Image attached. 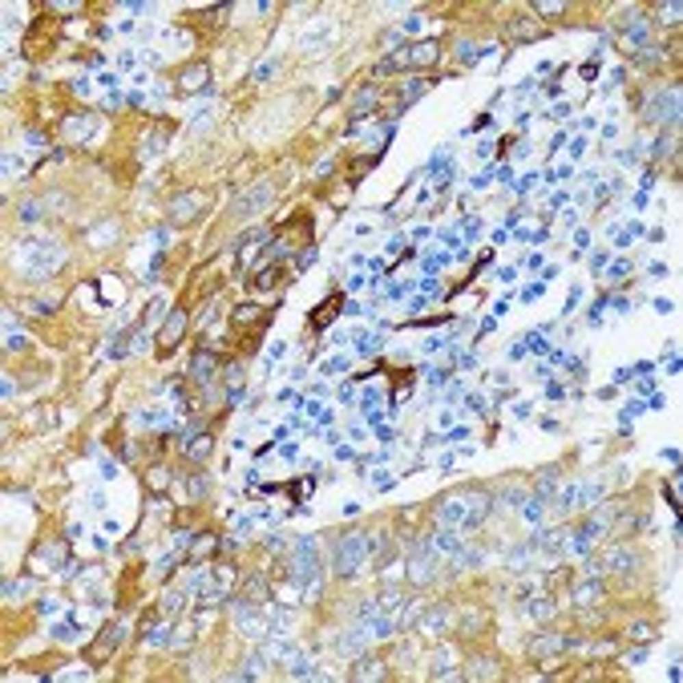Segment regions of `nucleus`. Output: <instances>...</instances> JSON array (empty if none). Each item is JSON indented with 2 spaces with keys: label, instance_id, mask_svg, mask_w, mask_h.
<instances>
[{
  "label": "nucleus",
  "instance_id": "f257e3e1",
  "mask_svg": "<svg viewBox=\"0 0 683 683\" xmlns=\"http://www.w3.org/2000/svg\"><path fill=\"white\" fill-rule=\"evenodd\" d=\"M16 267L25 271V275H33V279H49L61 263H65V251L53 243V239H41V235H33V239H21L16 243Z\"/></svg>",
  "mask_w": 683,
  "mask_h": 683
},
{
  "label": "nucleus",
  "instance_id": "f03ea898",
  "mask_svg": "<svg viewBox=\"0 0 683 683\" xmlns=\"http://www.w3.org/2000/svg\"><path fill=\"white\" fill-rule=\"evenodd\" d=\"M437 57H441V37H425V41H413V44H404L400 53L385 57L376 65V73L385 77V73H396V69H428Z\"/></svg>",
  "mask_w": 683,
  "mask_h": 683
},
{
  "label": "nucleus",
  "instance_id": "7ed1b4c3",
  "mask_svg": "<svg viewBox=\"0 0 683 683\" xmlns=\"http://www.w3.org/2000/svg\"><path fill=\"white\" fill-rule=\"evenodd\" d=\"M287 578L296 582L299 595H315L320 591V562H315V538H303L296 546V558H292V570Z\"/></svg>",
  "mask_w": 683,
  "mask_h": 683
},
{
  "label": "nucleus",
  "instance_id": "20e7f679",
  "mask_svg": "<svg viewBox=\"0 0 683 683\" xmlns=\"http://www.w3.org/2000/svg\"><path fill=\"white\" fill-rule=\"evenodd\" d=\"M364 558H368V534H344L332 546V570L340 578H352V574H360Z\"/></svg>",
  "mask_w": 683,
  "mask_h": 683
},
{
  "label": "nucleus",
  "instance_id": "39448f33",
  "mask_svg": "<svg viewBox=\"0 0 683 683\" xmlns=\"http://www.w3.org/2000/svg\"><path fill=\"white\" fill-rule=\"evenodd\" d=\"M409 582H417V587H425V582H433L437 578V554L428 550V546H413L409 550Z\"/></svg>",
  "mask_w": 683,
  "mask_h": 683
},
{
  "label": "nucleus",
  "instance_id": "423d86ee",
  "mask_svg": "<svg viewBox=\"0 0 683 683\" xmlns=\"http://www.w3.org/2000/svg\"><path fill=\"white\" fill-rule=\"evenodd\" d=\"M122 643H126V627H122V623L101 627V639L89 647V663H109V655H114Z\"/></svg>",
  "mask_w": 683,
  "mask_h": 683
},
{
  "label": "nucleus",
  "instance_id": "0eeeda50",
  "mask_svg": "<svg viewBox=\"0 0 683 683\" xmlns=\"http://www.w3.org/2000/svg\"><path fill=\"white\" fill-rule=\"evenodd\" d=\"M437 521L441 526H465L469 521V493H449L441 506H437Z\"/></svg>",
  "mask_w": 683,
  "mask_h": 683
},
{
  "label": "nucleus",
  "instance_id": "6e6552de",
  "mask_svg": "<svg viewBox=\"0 0 683 683\" xmlns=\"http://www.w3.org/2000/svg\"><path fill=\"white\" fill-rule=\"evenodd\" d=\"M271 198H275V182H255V190L239 203V211H235V214H239V218H255V214L263 211Z\"/></svg>",
  "mask_w": 683,
  "mask_h": 683
},
{
  "label": "nucleus",
  "instance_id": "1a4fd4ad",
  "mask_svg": "<svg viewBox=\"0 0 683 683\" xmlns=\"http://www.w3.org/2000/svg\"><path fill=\"white\" fill-rule=\"evenodd\" d=\"M506 37H510L513 44H526V41L546 37V29H542L538 21H530V16H510V21H506Z\"/></svg>",
  "mask_w": 683,
  "mask_h": 683
},
{
  "label": "nucleus",
  "instance_id": "9d476101",
  "mask_svg": "<svg viewBox=\"0 0 683 683\" xmlns=\"http://www.w3.org/2000/svg\"><path fill=\"white\" fill-rule=\"evenodd\" d=\"M651 122H667V126L680 122V89H667V93L655 97V105H651Z\"/></svg>",
  "mask_w": 683,
  "mask_h": 683
},
{
  "label": "nucleus",
  "instance_id": "9b49d317",
  "mask_svg": "<svg viewBox=\"0 0 683 683\" xmlns=\"http://www.w3.org/2000/svg\"><path fill=\"white\" fill-rule=\"evenodd\" d=\"M602 566H606V570H615V574H635V570H639V554H635V550H627V546H615L610 554L602 558Z\"/></svg>",
  "mask_w": 683,
  "mask_h": 683
},
{
  "label": "nucleus",
  "instance_id": "f8f14e48",
  "mask_svg": "<svg viewBox=\"0 0 683 683\" xmlns=\"http://www.w3.org/2000/svg\"><path fill=\"white\" fill-rule=\"evenodd\" d=\"M368 643H372V635H368V627L360 623V627H352V631L336 635V651H340V655H356V651H364Z\"/></svg>",
  "mask_w": 683,
  "mask_h": 683
},
{
  "label": "nucleus",
  "instance_id": "ddd939ff",
  "mask_svg": "<svg viewBox=\"0 0 683 683\" xmlns=\"http://www.w3.org/2000/svg\"><path fill=\"white\" fill-rule=\"evenodd\" d=\"M619 33H623V41H627V44H639V49H643V44H647V33H651V25H647V16H643V12H631V16L623 21V29H619Z\"/></svg>",
  "mask_w": 683,
  "mask_h": 683
},
{
  "label": "nucleus",
  "instance_id": "4468645a",
  "mask_svg": "<svg viewBox=\"0 0 683 683\" xmlns=\"http://www.w3.org/2000/svg\"><path fill=\"white\" fill-rule=\"evenodd\" d=\"M182 332H186V311H182V307H178V311H170V320H166V328H162V332H158V348H162V352H170L174 344H178V336H182Z\"/></svg>",
  "mask_w": 683,
  "mask_h": 683
},
{
  "label": "nucleus",
  "instance_id": "2eb2a0df",
  "mask_svg": "<svg viewBox=\"0 0 683 683\" xmlns=\"http://www.w3.org/2000/svg\"><path fill=\"white\" fill-rule=\"evenodd\" d=\"M425 89H428V81H421V77H413V81H404V86L396 89V97H392V118H396V114H400V109H404V105H413V101H417V97H421V93H425Z\"/></svg>",
  "mask_w": 683,
  "mask_h": 683
},
{
  "label": "nucleus",
  "instance_id": "dca6fc26",
  "mask_svg": "<svg viewBox=\"0 0 683 683\" xmlns=\"http://www.w3.org/2000/svg\"><path fill=\"white\" fill-rule=\"evenodd\" d=\"M190 381H194L198 388H207V385L214 381V356L207 352V348L194 356V364H190Z\"/></svg>",
  "mask_w": 683,
  "mask_h": 683
},
{
  "label": "nucleus",
  "instance_id": "f3484780",
  "mask_svg": "<svg viewBox=\"0 0 683 683\" xmlns=\"http://www.w3.org/2000/svg\"><path fill=\"white\" fill-rule=\"evenodd\" d=\"M340 307H344V296H328L315 311H311V328H328V324L340 315Z\"/></svg>",
  "mask_w": 683,
  "mask_h": 683
},
{
  "label": "nucleus",
  "instance_id": "a211bd4d",
  "mask_svg": "<svg viewBox=\"0 0 683 683\" xmlns=\"http://www.w3.org/2000/svg\"><path fill=\"white\" fill-rule=\"evenodd\" d=\"M428 550H433V554H457V550H461V538H457V530H453V526H445L441 534H433Z\"/></svg>",
  "mask_w": 683,
  "mask_h": 683
},
{
  "label": "nucleus",
  "instance_id": "6ab92c4d",
  "mask_svg": "<svg viewBox=\"0 0 683 683\" xmlns=\"http://www.w3.org/2000/svg\"><path fill=\"white\" fill-rule=\"evenodd\" d=\"M207 73H211V65H207V61H194V65H186V69L178 73V86H182V89L207 86Z\"/></svg>",
  "mask_w": 683,
  "mask_h": 683
},
{
  "label": "nucleus",
  "instance_id": "aec40b11",
  "mask_svg": "<svg viewBox=\"0 0 683 683\" xmlns=\"http://www.w3.org/2000/svg\"><path fill=\"white\" fill-rule=\"evenodd\" d=\"M203 207V194H182V198H174V207H170V218L174 222H182V218H194V211Z\"/></svg>",
  "mask_w": 683,
  "mask_h": 683
},
{
  "label": "nucleus",
  "instance_id": "412c9836",
  "mask_svg": "<svg viewBox=\"0 0 683 683\" xmlns=\"http://www.w3.org/2000/svg\"><path fill=\"white\" fill-rule=\"evenodd\" d=\"M348 675H352V680H385L388 671H385V663H381V659H360Z\"/></svg>",
  "mask_w": 683,
  "mask_h": 683
},
{
  "label": "nucleus",
  "instance_id": "4be33fe9",
  "mask_svg": "<svg viewBox=\"0 0 683 683\" xmlns=\"http://www.w3.org/2000/svg\"><path fill=\"white\" fill-rule=\"evenodd\" d=\"M602 598V582H598L595 574H587V582L574 591V602H582V606H591V602H598Z\"/></svg>",
  "mask_w": 683,
  "mask_h": 683
},
{
  "label": "nucleus",
  "instance_id": "5701e85b",
  "mask_svg": "<svg viewBox=\"0 0 683 683\" xmlns=\"http://www.w3.org/2000/svg\"><path fill=\"white\" fill-rule=\"evenodd\" d=\"M376 101H381V89H376V86H368L364 93H360V97H356V105H352V122H360V118H364V114H368V109H372Z\"/></svg>",
  "mask_w": 683,
  "mask_h": 683
},
{
  "label": "nucleus",
  "instance_id": "b1692460",
  "mask_svg": "<svg viewBox=\"0 0 683 683\" xmlns=\"http://www.w3.org/2000/svg\"><path fill=\"white\" fill-rule=\"evenodd\" d=\"M166 138H170V129L158 126L154 133H150V138H146V146H142V158H146V162H150V158H158V154H162V146H166Z\"/></svg>",
  "mask_w": 683,
  "mask_h": 683
},
{
  "label": "nucleus",
  "instance_id": "393cba45",
  "mask_svg": "<svg viewBox=\"0 0 683 683\" xmlns=\"http://www.w3.org/2000/svg\"><path fill=\"white\" fill-rule=\"evenodd\" d=\"M49 37H53V21H41V25L25 37V53H41V44L49 41Z\"/></svg>",
  "mask_w": 683,
  "mask_h": 683
},
{
  "label": "nucleus",
  "instance_id": "a878e982",
  "mask_svg": "<svg viewBox=\"0 0 683 683\" xmlns=\"http://www.w3.org/2000/svg\"><path fill=\"white\" fill-rule=\"evenodd\" d=\"M554 510H558V513H570V510H578V485H562V489H558V498H554Z\"/></svg>",
  "mask_w": 683,
  "mask_h": 683
},
{
  "label": "nucleus",
  "instance_id": "bb28decb",
  "mask_svg": "<svg viewBox=\"0 0 683 683\" xmlns=\"http://www.w3.org/2000/svg\"><path fill=\"white\" fill-rule=\"evenodd\" d=\"M211 449H214V441L203 433V437H194V445H186V457H190V461H207Z\"/></svg>",
  "mask_w": 683,
  "mask_h": 683
},
{
  "label": "nucleus",
  "instance_id": "cd10ccee",
  "mask_svg": "<svg viewBox=\"0 0 683 683\" xmlns=\"http://www.w3.org/2000/svg\"><path fill=\"white\" fill-rule=\"evenodd\" d=\"M65 133H69L73 142L89 138V133H93V118H69V122H65Z\"/></svg>",
  "mask_w": 683,
  "mask_h": 683
},
{
  "label": "nucleus",
  "instance_id": "c85d7f7f",
  "mask_svg": "<svg viewBox=\"0 0 683 683\" xmlns=\"http://www.w3.org/2000/svg\"><path fill=\"white\" fill-rule=\"evenodd\" d=\"M542 513H546V498H526V510H521V517H526L530 526H538V521H542Z\"/></svg>",
  "mask_w": 683,
  "mask_h": 683
},
{
  "label": "nucleus",
  "instance_id": "c756f323",
  "mask_svg": "<svg viewBox=\"0 0 683 683\" xmlns=\"http://www.w3.org/2000/svg\"><path fill=\"white\" fill-rule=\"evenodd\" d=\"M25 307H33L37 315H53V311H57V296H37V299H25Z\"/></svg>",
  "mask_w": 683,
  "mask_h": 683
},
{
  "label": "nucleus",
  "instance_id": "7c9ffc66",
  "mask_svg": "<svg viewBox=\"0 0 683 683\" xmlns=\"http://www.w3.org/2000/svg\"><path fill=\"white\" fill-rule=\"evenodd\" d=\"M526 615H530V619H550V615H554V602H550V598H534V602L526 606Z\"/></svg>",
  "mask_w": 683,
  "mask_h": 683
},
{
  "label": "nucleus",
  "instance_id": "2f4dec72",
  "mask_svg": "<svg viewBox=\"0 0 683 683\" xmlns=\"http://www.w3.org/2000/svg\"><path fill=\"white\" fill-rule=\"evenodd\" d=\"M558 485V469L554 465H546L542 469V477H538V498H550V489Z\"/></svg>",
  "mask_w": 683,
  "mask_h": 683
},
{
  "label": "nucleus",
  "instance_id": "473e14b6",
  "mask_svg": "<svg viewBox=\"0 0 683 683\" xmlns=\"http://www.w3.org/2000/svg\"><path fill=\"white\" fill-rule=\"evenodd\" d=\"M469 675L473 680H493L498 667H493V659H477V663H469Z\"/></svg>",
  "mask_w": 683,
  "mask_h": 683
},
{
  "label": "nucleus",
  "instance_id": "72a5a7b5",
  "mask_svg": "<svg viewBox=\"0 0 683 683\" xmlns=\"http://www.w3.org/2000/svg\"><path fill=\"white\" fill-rule=\"evenodd\" d=\"M680 12H683L680 4H659V8H655V16H659L663 25H680Z\"/></svg>",
  "mask_w": 683,
  "mask_h": 683
},
{
  "label": "nucleus",
  "instance_id": "f704fd0d",
  "mask_svg": "<svg viewBox=\"0 0 683 683\" xmlns=\"http://www.w3.org/2000/svg\"><path fill=\"white\" fill-rule=\"evenodd\" d=\"M445 623H449V619H445V610H428L421 627H425V631H445Z\"/></svg>",
  "mask_w": 683,
  "mask_h": 683
},
{
  "label": "nucleus",
  "instance_id": "c9c22d12",
  "mask_svg": "<svg viewBox=\"0 0 683 683\" xmlns=\"http://www.w3.org/2000/svg\"><path fill=\"white\" fill-rule=\"evenodd\" d=\"M166 44H170V49H190V33H182V29H166Z\"/></svg>",
  "mask_w": 683,
  "mask_h": 683
},
{
  "label": "nucleus",
  "instance_id": "e433bc0d",
  "mask_svg": "<svg viewBox=\"0 0 683 683\" xmlns=\"http://www.w3.org/2000/svg\"><path fill=\"white\" fill-rule=\"evenodd\" d=\"M114 235H118V222H105V227H97V231H93L89 239H93V243L101 247V243H105V239H114Z\"/></svg>",
  "mask_w": 683,
  "mask_h": 683
},
{
  "label": "nucleus",
  "instance_id": "4c0bfd02",
  "mask_svg": "<svg viewBox=\"0 0 683 683\" xmlns=\"http://www.w3.org/2000/svg\"><path fill=\"white\" fill-rule=\"evenodd\" d=\"M631 639H639V643L655 639V627H651V623H635V627H631Z\"/></svg>",
  "mask_w": 683,
  "mask_h": 683
},
{
  "label": "nucleus",
  "instance_id": "58836bf2",
  "mask_svg": "<svg viewBox=\"0 0 683 683\" xmlns=\"http://www.w3.org/2000/svg\"><path fill=\"white\" fill-rule=\"evenodd\" d=\"M21 218H25V222H37V218H41V203H21Z\"/></svg>",
  "mask_w": 683,
  "mask_h": 683
},
{
  "label": "nucleus",
  "instance_id": "ea45409f",
  "mask_svg": "<svg viewBox=\"0 0 683 683\" xmlns=\"http://www.w3.org/2000/svg\"><path fill=\"white\" fill-rule=\"evenodd\" d=\"M16 170H25V162H21L16 154H4V178H12Z\"/></svg>",
  "mask_w": 683,
  "mask_h": 683
},
{
  "label": "nucleus",
  "instance_id": "a19ab883",
  "mask_svg": "<svg viewBox=\"0 0 683 683\" xmlns=\"http://www.w3.org/2000/svg\"><path fill=\"white\" fill-rule=\"evenodd\" d=\"M49 12L53 16H73V12H81V4H49Z\"/></svg>",
  "mask_w": 683,
  "mask_h": 683
},
{
  "label": "nucleus",
  "instance_id": "79ce46f5",
  "mask_svg": "<svg viewBox=\"0 0 683 683\" xmlns=\"http://www.w3.org/2000/svg\"><path fill=\"white\" fill-rule=\"evenodd\" d=\"M566 4H538V16H562Z\"/></svg>",
  "mask_w": 683,
  "mask_h": 683
},
{
  "label": "nucleus",
  "instance_id": "37998d69",
  "mask_svg": "<svg viewBox=\"0 0 683 683\" xmlns=\"http://www.w3.org/2000/svg\"><path fill=\"white\" fill-rule=\"evenodd\" d=\"M25 344H29V340H25V336H16V328H8V352H21Z\"/></svg>",
  "mask_w": 683,
  "mask_h": 683
},
{
  "label": "nucleus",
  "instance_id": "c03bdc74",
  "mask_svg": "<svg viewBox=\"0 0 683 683\" xmlns=\"http://www.w3.org/2000/svg\"><path fill=\"white\" fill-rule=\"evenodd\" d=\"M57 680H89V667H73V671H61Z\"/></svg>",
  "mask_w": 683,
  "mask_h": 683
},
{
  "label": "nucleus",
  "instance_id": "a18cd8bd",
  "mask_svg": "<svg viewBox=\"0 0 683 683\" xmlns=\"http://www.w3.org/2000/svg\"><path fill=\"white\" fill-rule=\"evenodd\" d=\"M344 368H348V356H336V360H328L324 372H344Z\"/></svg>",
  "mask_w": 683,
  "mask_h": 683
},
{
  "label": "nucleus",
  "instance_id": "49530a36",
  "mask_svg": "<svg viewBox=\"0 0 683 683\" xmlns=\"http://www.w3.org/2000/svg\"><path fill=\"white\" fill-rule=\"evenodd\" d=\"M101 477L114 481V477H118V465H114V461H101Z\"/></svg>",
  "mask_w": 683,
  "mask_h": 683
},
{
  "label": "nucleus",
  "instance_id": "de8ad7c7",
  "mask_svg": "<svg viewBox=\"0 0 683 683\" xmlns=\"http://www.w3.org/2000/svg\"><path fill=\"white\" fill-rule=\"evenodd\" d=\"M465 404H469V413H485V400H481V396H473V392H469V400H465Z\"/></svg>",
  "mask_w": 683,
  "mask_h": 683
},
{
  "label": "nucleus",
  "instance_id": "09e8293b",
  "mask_svg": "<svg viewBox=\"0 0 683 683\" xmlns=\"http://www.w3.org/2000/svg\"><path fill=\"white\" fill-rule=\"evenodd\" d=\"M667 498H671V506L680 510V481H671V485H667Z\"/></svg>",
  "mask_w": 683,
  "mask_h": 683
},
{
  "label": "nucleus",
  "instance_id": "8fccbe9b",
  "mask_svg": "<svg viewBox=\"0 0 683 683\" xmlns=\"http://www.w3.org/2000/svg\"><path fill=\"white\" fill-rule=\"evenodd\" d=\"M591 651H595V655H610V651H615V643H610V639H606V643H595Z\"/></svg>",
  "mask_w": 683,
  "mask_h": 683
}]
</instances>
